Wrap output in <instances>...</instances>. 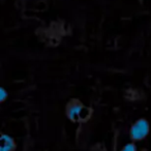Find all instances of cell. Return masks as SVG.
<instances>
[{
    "mask_svg": "<svg viewBox=\"0 0 151 151\" xmlns=\"http://www.w3.org/2000/svg\"><path fill=\"white\" fill-rule=\"evenodd\" d=\"M67 114L73 121H80V120L87 119L90 115V111L80 104H73L69 106Z\"/></svg>",
    "mask_w": 151,
    "mask_h": 151,
    "instance_id": "2",
    "label": "cell"
},
{
    "mask_svg": "<svg viewBox=\"0 0 151 151\" xmlns=\"http://www.w3.org/2000/svg\"><path fill=\"white\" fill-rule=\"evenodd\" d=\"M130 137L132 140L140 141L143 140L149 134V123L147 120L140 119L132 126L130 128Z\"/></svg>",
    "mask_w": 151,
    "mask_h": 151,
    "instance_id": "1",
    "label": "cell"
},
{
    "mask_svg": "<svg viewBox=\"0 0 151 151\" xmlns=\"http://www.w3.org/2000/svg\"><path fill=\"white\" fill-rule=\"evenodd\" d=\"M0 93H1V101H4L7 96V93H6V91H5V89L4 88L0 89Z\"/></svg>",
    "mask_w": 151,
    "mask_h": 151,
    "instance_id": "5",
    "label": "cell"
},
{
    "mask_svg": "<svg viewBox=\"0 0 151 151\" xmlns=\"http://www.w3.org/2000/svg\"><path fill=\"white\" fill-rule=\"evenodd\" d=\"M121 151H137V148H136V146H134V144L128 143V144H126L125 146L121 149Z\"/></svg>",
    "mask_w": 151,
    "mask_h": 151,
    "instance_id": "4",
    "label": "cell"
},
{
    "mask_svg": "<svg viewBox=\"0 0 151 151\" xmlns=\"http://www.w3.org/2000/svg\"><path fill=\"white\" fill-rule=\"evenodd\" d=\"M16 145L14 140L9 136L5 134H1V145H0V151H13Z\"/></svg>",
    "mask_w": 151,
    "mask_h": 151,
    "instance_id": "3",
    "label": "cell"
}]
</instances>
